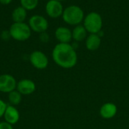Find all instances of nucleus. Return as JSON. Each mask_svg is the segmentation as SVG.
Instances as JSON below:
<instances>
[{
  "instance_id": "obj_18",
  "label": "nucleus",
  "mask_w": 129,
  "mask_h": 129,
  "mask_svg": "<svg viewBox=\"0 0 129 129\" xmlns=\"http://www.w3.org/2000/svg\"><path fill=\"white\" fill-rule=\"evenodd\" d=\"M7 106H8V105L2 100L0 99V118L4 116Z\"/></svg>"
},
{
  "instance_id": "obj_23",
  "label": "nucleus",
  "mask_w": 129,
  "mask_h": 129,
  "mask_svg": "<svg viewBox=\"0 0 129 129\" xmlns=\"http://www.w3.org/2000/svg\"><path fill=\"white\" fill-rule=\"evenodd\" d=\"M57 1H59V2H60V1H63V0H57Z\"/></svg>"
},
{
  "instance_id": "obj_17",
  "label": "nucleus",
  "mask_w": 129,
  "mask_h": 129,
  "mask_svg": "<svg viewBox=\"0 0 129 129\" xmlns=\"http://www.w3.org/2000/svg\"><path fill=\"white\" fill-rule=\"evenodd\" d=\"M20 6H22L23 8L26 10H33L35 9L38 4H39V0H20Z\"/></svg>"
},
{
  "instance_id": "obj_14",
  "label": "nucleus",
  "mask_w": 129,
  "mask_h": 129,
  "mask_svg": "<svg viewBox=\"0 0 129 129\" xmlns=\"http://www.w3.org/2000/svg\"><path fill=\"white\" fill-rule=\"evenodd\" d=\"M87 33L88 32L85 27L83 25L79 24L73 30L72 36L76 42H81L87 38Z\"/></svg>"
},
{
  "instance_id": "obj_3",
  "label": "nucleus",
  "mask_w": 129,
  "mask_h": 129,
  "mask_svg": "<svg viewBox=\"0 0 129 129\" xmlns=\"http://www.w3.org/2000/svg\"><path fill=\"white\" fill-rule=\"evenodd\" d=\"M8 30L11 37L17 41H25L31 36V29L29 24L24 22L13 23Z\"/></svg>"
},
{
  "instance_id": "obj_11",
  "label": "nucleus",
  "mask_w": 129,
  "mask_h": 129,
  "mask_svg": "<svg viewBox=\"0 0 129 129\" xmlns=\"http://www.w3.org/2000/svg\"><path fill=\"white\" fill-rule=\"evenodd\" d=\"M3 117L5 119V122L13 125L17 122H18L20 119V113L15 106L11 105H8Z\"/></svg>"
},
{
  "instance_id": "obj_13",
  "label": "nucleus",
  "mask_w": 129,
  "mask_h": 129,
  "mask_svg": "<svg viewBox=\"0 0 129 129\" xmlns=\"http://www.w3.org/2000/svg\"><path fill=\"white\" fill-rule=\"evenodd\" d=\"M101 44V39L98 34L91 33L85 39V46L89 51L98 50Z\"/></svg>"
},
{
  "instance_id": "obj_7",
  "label": "nucleus",
  "mask_w": 129,
  "mask_h": 129,
  "mask_svg": "<svg viewBox=\"0 0 129 129\" xmlns=\"http://www.w3.org/2000/svg\"><path fill=\"white\" fill-rule=\"evenodd\" d=\"M16 79L9 74H3L0 75V92L9 94L16 90Z\"/></svg>"
},
{
  "instance_id": "obj_5",
  "label": "nucleus",
  "mask_w": 129,
  "mask_h": 129,
  "mask_svg": "<svg viewBox=\"0 0 129 129\" xmlns=\"http://www.w3.org/2000/svg\"><path fill=\"white\" fill-rule=\"evenodd\" d=\"M29 26L31 30L36 33H44L48 28V22L45 17L42 15H33L29 20Z\"/></svg>"
},
{
  "instance_id": "obj_6",
  "label": "nucleus",
  "mask_w": 129,
  "mask_h": 129,
  "mask_svg": "<svg viewBox=\"0 0 129 129\" xmlns=\"http://www.w3.org/2000/svg\"><path fill=\"white\" fill-rule=\"evenodd\" d=\"M29 62L31 65L36 69L43 70L48 65V59L47 56L41 51H34L29 56Z\"/></svg>"
},
{
  "instance_id": "obj_12",
  "label": "nucleus",
  "mask_w": 129,
  "mask_h": 129,
  "mask_svg": "<svg viewBox=\"0 0 129 129\" xmlns=\"http://www.w3.org/2000/svg\"><path fill=\"white\" fill-rule=\"evenodd\" d=\"M55 37L59 43H70L72 40V31L65 27H59L55 30Z\"/></svg>"
},
{
  "instance_id": "obj_4",
  "label": "nucleus",
  "mask_w": 129,
  "mask_h": 129,
  "mask_svg": "<svg viewBox=\"0 0 129 129\" xmlns=\"http://www.w3.org/2000/svg\"><path fill=\"white\" fill-rule=\"evenodd\" d=\"M83 26L86 29L87 32L90 33V34H98L101 31L103 26L102 17L97 12H91L84 18Z\"/></svg>"
},
{
  "instance_id": "obj_22",
  "label": "nucleus",
  "mask_w": 129,
  "mask_h": 129,
  "mask_svg": "<svg viewBox=\"0 0 129 129\" xmlns=\"http://www.w3.org/2000/svg\"><path fill=\"white\" fill-rule=\"evenodd\" d=\"M12 2V0H0V3L2 5H9L11 2Z\"/></svg>"
},
{
  "instance_id": "obj_8",
  "label": "nucleus",
  "mask_w": 129,
  "mask_h": 129,
  "mask_svg": "<svg viewBox=\"0 0 129 129\" xmlns=\"http://www.w3.org/2000/svg\"><path fill=\"white\" fill-rule=\"evenodd\" d=\"M63 10L64 9L60 2L57 0H49L45 5L47 14L52 18H57L62 16Z\"/></svg>"
},
{
  "instance_id": "obj_21",
  "label": "nucleus",
  "mask_w": 129,
  "mask_h": 129,
  "mask_svg": "<svg viewBox=\"0 0 129 129\" xmlns=\"http://www.w3.org/2000/svg\"><path fill=\"white\" fill-rule=\"evenodd\" d=\"M40 40H41L42 42L46 43V42H48V40H49V36H48L45 32L42 33L40 34Z\"/></svg>"
},
{
  "instance_id": "obj_16",
  "label": "nucleus",
  "mask_w": 129,
  "mask_h": 129,
  "mask_svg": "<svg viewBox=\"0 0 129 129\" xmlns=\"http://www.w3.org/2000/svg\"><path fill=\"white\" fill-rule=\"evenodd\" d=\"M22 100V94L17 90H14L8 94V101L11 106H17L20 103Z\"/></svg>"
},
{
  "instance_id": "obj_9",
  "label": "nucleus",
  "mask_w": 129,
  "mask_h": 129,
  "mask_svg": "<svg viewBox=\"0 0 129 129\" xmlns=\"http://www.w3.org/2000/svg\"><path fill=\"white\" fill-rule=\"evenodd\" d=\"M36 89V84L30 79H22L17 84L16 90L22 95H29L35 92Z\"/></svg>"
},
{
  "instance_id": "obj_20",
  "label": "nucleus",
  "mask_w": 129,
  "mask_h": 129,
  "mask_svg": "<svg viewBox=\"0 0 129 129\" xmlns=\"http://www.w3.org/2000/svg\"><path fill=\"white\" fill-rule=\"evenodd\" d=\"M0 129H13V126L6 122H1Z\"/></svg>"
},
{
  "instance_id": "obj_19",
  "label": "nucleus",
  "mask_w": 129,
  "mask_h": 129,
  "mask_svg": "<svg viewBox=\"0 0 129 129\" xmlns=\"http://www.w3.org/2000/svg\"><path fill=\"white\" fill-rule=\"evenodd\" d=\"M1 37L3 40H8L11 38V34L9 30H3L1 33Z\"/></svg>"
},
{
  "instance_id": "obj_2",
  "label": "nucleus",
  "mask_w": 129,
  "mask_h": 129,
  "mask_svg": "<svg viewBox=\"0 0 129 129\" xmlns=\"http://www.w3.org/2000/svg\"><path fill=\"white\" fill-rule=\"evenodd\" d=\"M63 20L70 25H79L84 20V12L77 5L67 7L62 14Z\"/></svg>"
},
{
  "instance_id": "obj_10",
  "label": "nucleus",
  "mask_w": 129,
  "mask_h": 129,
  "mask_svg": "<svg viewBox=\"0 0 129 129\" xmlns=\"http://www.w3.org/2000/svg\"><path fill=\"white\" fill-rule=\"evenodd\" d=\"M118 112V108L113 103H104L99 110L100 116L104 119H111L116 116Z\"/></svg>"
},
{
  "instance_id": "obj_1",
  "label": "nucleus",
  "mask_w": 129,
  "mask_h": 129,
  "mask_svg": "<svg viewBox=\"0 0 129 129\" xmlns=\"http://www.w3.org/2000/svg\"><path fill=\"white\" fill-rule=\"evenodd\" d=\"M52 59L58 66L65 69L75 67L78 62L76 49L70 43H57L53 49Z\"/></svg>"
},
{
  "instance_id": "obj_15",
  "label": "nucleus",
  "mask_w": 129,
  "mask_h": 129,
  "mask_svg": "<svg viewBox=\"0 0 129 129\" xmlns=\"http://www.w3.org/2000/svg\"><path fill=\"white\" fill-rule=\"evenodd\" d=\"M26 15V10L22 6H19L14 9L11 14V17L14 21V23H20L25 21Z\"/></svg>"
}]
</instances>
